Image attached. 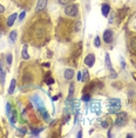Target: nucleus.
<instances>
[{"mask_svg": "<svg viewBox=\"0 0 136 138\" xmlns=\"http://www.w3.org/2000/svg\"><path fill=\"white\" fill-rule=\"evenodd\" d=\"M90 107H92V111L93 112H95V113H100L101 112V105H100V103H93L92 105H90Z\"/></svg>", "mask_w": 136, "mask_h": 138, "instance_id": "obj_8", "label": "nucleus"}, {"mask_svg": "<svg viewBox=\"0 0 136 138\" xmlns=\"http://www.w3.org/2000/svg\"><path fill=\"white\" fill-rule=\"evenodd\" d=\"M82 99H83L84 102H88V100L90 99V97H89V96H88V94H84L83 97H82Z\"/></svg>", "mask_w": 136, "mask_h": 138, "instance_id": "obj_25", "label": "nucleus"}, {"mask_svg": "<svg viewBox=\"0 0 136 138\" xmlns=\"http://www.w3.org/2000/svg\"><path fill=\"white\" fill-rule=\"evenodd\" d=\"M78 137H82V132H81V131L78 133Z\"/></svg>", "mask_w": 136, "mask_h": 138, "instance_id": "obj_34", "label": "nucleus"}, {"mask_svg": "<svg viewBox=\"0 0 136 138\" xmlns=\"http://www.w3.org/2000/svg\"><path fill=\"white\" fill-rule=\"evenodd\" d=\"M8 117H9V122H11V124L12 125H14L15 122H17V112L12 111V115H9Z\"/></svg>", "mask_w": 136, "mask_h": 138, "instance_id": "obj_14", "label": "nucleus"}, {"mask_svg": "<svg viewBox=\"0 0 136 138\" xmlns=\"http://www.w3.org/2000/svg\"><path fill=\"white\" fill-rule=\"evenodd\" d=\"M107 126H108V122H106V119H104L102 122V127H107Z\"/></svg>", "mask_w": 136, "mask_h": 138, "instance_id": "obj_27", "label": "nucleus"}, {"mask_svg": "<svg viewBox=\"0 0 136 138\" xmlns=\"http://www.w3.org/2000/svg\"><path fill=\"white\" fill-rule=\"evenodd\" d=\"M109 11H110V7L108 4H103V5L101 6V12L104 17H107V15L109 14Z\"/></svg>", "mask_w": 136, "mask_h": 138, "instance_id": "obj_9", "label": "nucleus"}, {"mask_svg": "<svg viewBox=\"0 0 136 138\" xmlns=\"http://www.w3.org/2000/svg\"><path fill=\"white\" fill-rule=\"evenodd\" d=\"M64 76H65V78H66L67 80H68V79H72L73 76H74V71H73L72 68H67V70L65 71V74H64Z\"/></svg>", "mask_w": 136, "mask_h": 138, "instance_id": "obj_11", "label": "nucleus"}, {"mask_svg": "<svg viewBox=\"0 0 136 138\" xmlns=\"http://www.w3.org/2000/svg\"><path fill=\"white\" fill-rule=\"evenodd\" d=\"M73 93H74V84H70V86H69V98L73 97Z\"/></svg>", "mask_w": 136, "mask_h": 138, "instance_id": "obj_19", "label": "nucleus"}, {"mask_svg": "<svg viewBox=\"0 0 136 138\" xmlns=\"http://www.w3.org/2000/svg\"><path fill=\"white\" fill-rule=\"evenodd\" d=\"M94 62H95V56L94 54H88L84 59V64L87 65L88 67H92L93 65H94Z\"/></svg>", "mask_w": 136, "mask_h": 138, "instance_id": "obj_5", "label": "nucleus"}, {"mask_svg": "<svg viewBox=\"0 0 136 138\" xmlns=\"http://www.w3.org/2000/svg\"><path fill=\"white\" fill-rule=\"evenodd\" d=\"M22 58L23 59H29V54H28V52H27V45H23V47H22Z\"/></svg>", "mask_w": 136, "mask_h": 138, "instance_id": "obj_15", "label": "nucleus"}, {"mask_svg": "<svg viewBox=\"0 0 136 138\" xmlns=\"http://www.w3.org/2000/svg\"><path fill=\"white\" fill-rule=\"evenodd\" d=\"M78 80H82V72H78Z\"/></svg>", "mask_w": 136, "mask_h": 138, "instance_id": "obj_26", "label": "nucleus"}, {"mask_svg": "<svg viewBox=\"0 0 136 138\" xmlns=\"http://www.w3.org/2000/svg\"><path fill=\"white\" fill-rule=\"evenodd\" d=\"M15 19H17V13H13V14L9 15L8 19H7V26H13Z\"/></svg>", "mask_w": 136, "mask_h": 138, "instance_id": "obj_10", "label": "nucleus"}, {"mask_svg": "<svg viewBox=\"0 0 136 138\" xmlns=\"http://www.w3.org/2000/svg\"><path fill=\"white\" fill-rule=\"evenodd\" d=\"M11 105L9 104H6V113H7V116H9L11 115Z\"/></svg>", "mask_w": 136, "mask_h": 138, "instance_id": "obj_20", "label": "nucleus"}, {"mask_svg": "<svg viewBox=\"0 0 136 138\" xmlns=\"http://www.w3.org/2000/svg\"><path fill=\"white\" fill-rule=\"evenodd\" d=\"M65 13H66L68 17H76L79 13V7L76 5H69V6H67L66 8H65Z\"/></svg>", "mask_w": 136, "mask_h": 138, "instance_id": "obj_2", "label": "nucleus"}, {"mask_svg": "<svg viewBox=\"0 0 136 138\" xmlns=\"http://www.w3.org/2000/svg\"><path fill=\"white\" fill-rule=\"evenodd\" d=\"M83 79H84V80H87V79H88V72H87V71L84 72V78H83Z\"/></svg>", "mask_w": 136, "mask_h": 138, "instance_id": "obj_31", "label": "nucleus"}, {"mask_svg": "<svg viewBox=\"0 0 136 138\" xmlns=\"http://www.w3.org/2000/svg\"><path fill=\"white\" fill-rule=\"evenodd\" d=\"M4 11H5V7H4L3 5H0V13H3Z\"/></svg>", "mask_w": 136, "mask_h": 138, "instance_id": "obj_30", "label": "nucleus"}, {"mask_svg": "<svg viewBox=\"0 0 136 138\" xmlns=\"http://www.w3.org/2000/svg\"><path fill=\"white\" fill-rule=\"evenodd\" d=\"M56 99H59V96H55V97H53V100H56Z\"/></svg>", "mask_w": 136, "mask_h": 138, "instance_id": "obj_33", "label": "nucleus"}, {"mask_svg": "<svg viewBox=\"0 0 136 138\" xmlns=\"http://www.w3.org/2000/svg\"><path fill=\"white\" fill-rule=\"evenodd\" d=\"M19 131H20V133H22V135H25V133H26V129H25V127H22V129H19Z\"/></svg>", "mask_w": 136, "mask_h": 138, "instance_id": "obj_28", "label": "nucleus"}, {"mask_svg": "<svg viewBox=\"0 0 136 138\" xmlns=\"http://www.w3.org/2000/svg\"><path fill=\"white\" fill-rule=\"evenodd\" d=\"M46 5H47V0H38V4H36V8H35V11L36 12L42 11V9H45Z\"/></svg>", "mask_w": 136, "mask_h": 138, "instance_id": "obj_6", "label": "nucleus"}, {"mask_svg": "<svg viewBox=\"0 0 136 138\" xmlns=\"http://www.w3.org/2000/svg\"><path fill=\"white\" fill-rule=\"evenodd\" d=\"M94 44H95L96 47L100 46V38H98V37H96V38L94 39Z\"/></svg>", "mask_w": 136, "mask_h": 138, "instance_id": "obj_22", "label": "nucleus"}, {"mask_svg": "<svg viewBox=\"0 0 136 138\" xmlns=\"http://www.w3.org/2000/svg\"><path fill=\"white\" fill-rule=\"evenodd\" d=\"M15 39H17V32H15V31H12V32L9 33V41H11V43H14Z\"/></svg>", "mask_w": 136, "mask_h": 138, "instance_id": "obj_17", "label": "nucleus"}, {"mask_svg": "<svg viewBox=\"0 0 136 138\" xmlns=\"http://www.w3.org/2000/svg\"><path fill=\"white\" fill-rule=\"evenodd\" d=\"M14 90H15V79H13V80L11 82V85H9L8 93H9V94H12L13 92H14Z\"/></svg>", "mask_w": 136, "mask_h": 138, "instance_id": "obj_16", "label": "nucleus"}, {"mask_svg": "<svg viewBox=\"0 0 136 138\" xmlns=\"http://www.w3.org/2000/svg\"><path fill=\"white\" fill-rule=\"evenodd\" d=\"M6 60H7V64L11 65L12 64V60H13V58H12V54H7V58H6Z\"/></svg>", "mask_w": 136, "mask_h": 138, "instance_id": "obj_21", "label": "nucleus"}, {"mask_svg": "<svg viewBox=\"0 0 136 138\" xmlns=\"http://www.w3.org/2000/svg\"><path fill=\"white\" fill-rule=\"evenodd\" d=\"M25 15H26V12H25V11H22V12H21V13H20V15H19V20H23V18H25Z\"/></svg>", "mask_w": 136, "mask_h": 138, "instance_id": "obj_23", "label": "nucleus"}, {"mask_svg": "<svg viewBox=\"0 0 136 138\" xmlns=\"http://www.w3.org/2000/svg\"><path fill=\"white\" fill-rule=\"evenodd\" d=\"M104 62H106V65H107V67L109 68L110 71H113V67H112V62H110V57L108 53H106V57H104Z\"/></svg>", "mask_w": 136, "mask_h": 138, "instance_id": "obj_12", "label": "nucleus"}, {"mask_svg": "<svg viewBox=\"0 0 136 138\" xmlns=\"http://www.w3.org/2000/svg\"><path fill=\"white\" fill-rule=\"evenodd\" d=\"M103 39L107 44L112 43V41H113V32H112L110 29H106L103 32Z\"/></svg>", "mask_w": 136, "mask_h": 138, "instance_id": "obj_4", "label": "nucleus"}, {"mask_svg": "<svg viewBox=\"0 0 136 138\" xmlns=\"http://www.w3.org/2000/svg\"><path fill=\"white\" fill-rule=\"evenodd\" d=\"M126 118H127V116L125 115V113H119L117 115V118H116V122H115V125H117V126H123L126 123Z\"/></svg>", "mask_w": 136, "mask_h": 138, "instance_id": "obj_3", "label": "nucleus"}, {"mask_svg": "<svg viewBox=\"0 0 136 138\" xmlns=\"http://www.w3.org/2000/svg\"><path fill=\"white\" fill-rule=\"evenodd\" d=\"M75 31H79V29H80V26H81V24H80V23H78V24H76V25H75Z\"/></svg>", "mask_w": 136, "mask_h": 138, "instance_id": "obj_29", "label": "nucleus"}, {"mask_svg": "<svg viewBox=\"0 0 136 138\" xmlns=\"http://www.w3.org/2000/svg\"><path fill=\"white\" fill-rule=\"evenodd\" d=\"M121 109V103L120 99H110L109 100V112L110 113H116Z\"/></svg>", "mask_w": 136, "mask_h": 138, "instance_id": "obj_1", "label": "nucleus"}, {"mask_svg": "<svg viewBox=\"0 0 136 138\" xmlns=\"http://www.w3.org/2000/svg\"><path fill=\"white\" fill-rule=\"evenodd\" d=\"M68 3H69V0H59V4L61 5H67Z\"/></svg>", "mask_w": 136, "mask_h": 138, "instance_id": "obj_24", "label": "nucleus"}, {"mask_svg": "<svg viewBox=\"0 0 136 138\" xmlns=\"http://www.w3.org/2000/svg\"><path fill=\"white\" fill-rule=\"evenodd\" d=\"M130 44H131V48H133V50L136 52V38H133V39H131V43H130Z\"/></svg>", "mask_w": 136, "mask_h": 138, "instance_id": "obj_18", "label": "nucleus"}, {"mask_svg": "<svg viewBox=\"0 0 136 138\" xmlns=\"http://www.w3.org/2000/svg\"><path fill=\"white\" fill-rule=\"evenodd\" d=\"M5 79H6V73H5V71L3 70V67L0 66V83H1L3 86L5 84Z\"/></svg>", "mask_w": 136, "mask_h": 138, "instance_id": "obj_13", "label": "nucleus"}, {"mask_svg": "<svg viewBox=\"0 0 136 138\" xmlns=\"http://www.w3.org/2000/svg\"><path fill=\"white\" fill-rule=\"evenodd\" d=\"M33 102H34V104L36 105V107H38V109H40V107H45L42 99H41V98H39L38 96H34V97H33Z\"/></svg>", "mask_w": 136, "mask_h": 138, "instance_id": "obj_7", "label": "nucleus"}, {"mask_svg": "<svg viewBox=\"0 0 136 138\" xmlns=\"http://www.w3.org/2000/svg\"><path fill=\"white\" fill-rule=\"evenodd\" d=\"M47 82H48V83H47V84H49V85H51V84H53V82H54V80H53L52 78H49V79L47 80Z\"/></svg>", "mask_w": 136, "mask_h": 138, "instance_id": "obj_32", "label": "nucleus"}]
</instances>
